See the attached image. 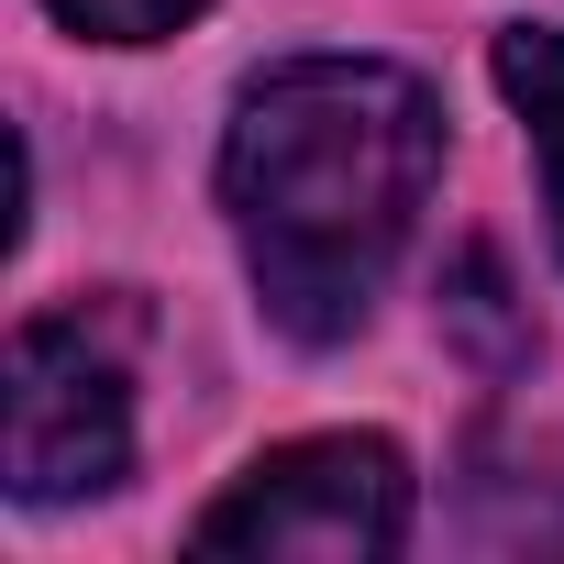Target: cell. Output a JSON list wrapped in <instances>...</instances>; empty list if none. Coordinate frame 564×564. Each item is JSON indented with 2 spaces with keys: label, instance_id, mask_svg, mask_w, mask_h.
<instances>
[{
  "label": "cell",
  "instance_id": "6da1fadb",
  "mask_svg": "<svg viewBox=\"0 0 564 564\" xmlns=\"http://www.w3.org/2000/svg\"><path fill=\"white\" fill-rule=\"evenodd\" d=\"M443 177V111L388 56H289L221 122V210L289 344H355Z\"/></svg>",
  "mask_w": 564,
  "mask_h": 564
},
{
  "label": "cell",
  "instance_id": "7a4b0ae2",
  "mask_svg": "<svg viewBox=\"0 0 564 564\" xmlns=\"http://www.w3.org/2000/svg\"><path fill=\"white\" fill-rule=\"evenodd\" d=\"M0 476L23 509H67L133 476V311L67 300L0 355Z\"/></svg>",
  "mask_w": 564,
  "mask_h": 564
},
{
  "label": "cell",
  "instance_id": "3957f363",
  "mask_svg": "<svg viewBox=\"0 0 564 564\" xmlns=\"http://www.w3.org/2000/svg\"><path fill=\"white\" fill-rule=\"evenodd\" d=\"M199 553H265V564H377L410 542V454L388 432H311L254 454L188 531Z\"/></svg>",
  "mask_w": 564,
  "mask_h": 564
},
{
  "label": "cell",
  "instance_id": "277c9868",
  "mask_svg": "<svg viewBox=\"0 0 564 564\" xmlns=\"http://www.w3.org/2000/svg\"><path fill=\"white\" fill-rule=\"evenodd\" d=\"M498 89L509 111L531 122V155H542V210H553V243H564V34H498Z\"/></svg>",
  "mask_w": 564,
  "mask_h": 564
},
{
  "label": "cell",
  "instance_id": "5b68a950",
  "mask_svg": "<svg viewBox=\"0 0 564 564\" xmlns=\"http://www.w3.org/2000/svg\"><path fill=\"white\" fill-rule=\"evenodd\" d=\"M45 12H56L67 34H89V45H166L177 23L210 12V0H45Z\"/></svg>",
  "mask_w": 564,
  "mask_h": 564
}]
</instances>
